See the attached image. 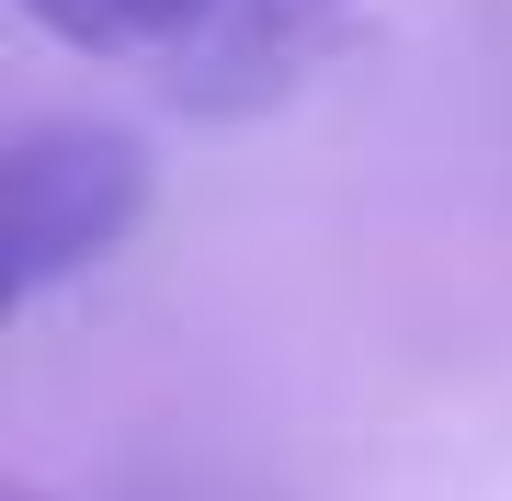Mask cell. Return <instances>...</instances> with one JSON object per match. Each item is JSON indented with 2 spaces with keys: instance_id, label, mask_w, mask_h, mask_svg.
Returning a JSON list of instances; mask_svg holds the SVG:
<instances>
[{
  "instance_id": "obj_2",
  "label": "cell",
  "mask_w": 512,
  "mask_h": 501,
  "mask_svg": "<svg viewBox=\"0 0 512 501\" xmlns=\"http://www.w3.org/2000/svg\"><path fill=\"white\" fill-rule=\"evenodd\" d=\"M137 217H148V160L126 126H80V114L12 126V149H0V285H12V308L92 274Z\"/></svg>"
},
{
  "instance_id": "obj_1",
  "label": "cell",
  "mask_w": 512,
  "mask_h": 501,
  "mask_svg": "<svg viewBox=\"0 0 512 501\" xmlns=\"http://www.w3.org/2000/svg\"><path fill=\"white\" fill-rule=\"evenodd\" d=\"M57 46L160 80L183 114H274L365 35V0H23Z\"/></svg>"
}]
</instances>
